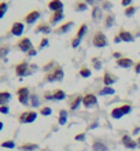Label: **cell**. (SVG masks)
Returning a JSON list of instances; mask_svg holds the SVG:
<instances>
[{
    "label": "cell",
    "instance_id": "6da1fadb",
    "mask_svg": "<svg viewBox=\"0 0 140 151\" xmlns=\"http://www.w3.org/2000/svg\"><path fill=\"white\" fill-rule=\"evenodd\" d=\"M63 77H65V72L62 66H59V65H56L51 72L45 73V81L47 83H59V81L63 80Z\"/></svg>",
    "mask_w": 140,
    "mask_h": 151
},
{
    "label": "cell",
    "instance_id": "7a4b0ae2",
    "mask_svg": "<svg viewBox=\"0 0 140 151\" xmlns=\"http://www.w3.org/2000/svg\"><path fill=\"white\" fill-rule=\"evenodd\" d=\"M92 45L96 48H104L108 45V41H107V37H106V35H104L103 32H100V30H98V32H95V35H93L92 37Z\"/></svg>",
    "mask_w": 140,
    "mask_h": 151
},
{
    "label": "cell",
    "instance_id": "3957f363",
    "mask_svg": "<svg viewBox=\"0 0 140 151\" xmlns=\"http://www.w3.org/2000/svg\"><path fill=\"white\" fill-rule=\"evenodd\" d=\"M30 91H29L28 87H19L17 89V96H18V100H19L21 104L24 106H28L30 103Z\"/></svg>",
    "mask_w": 140,
    "mask_h": 151
},
{
    "label": "cell",
    "instance_id": "277c9868",
    "mask_svg": "<svg viewBox=\"0 0 140 151\" xmlns=\"http://www.w3.org/2000/svg\"><path fill=\"white\" fill-rule=\"evenodd\" d=\"M132 111V106L131 104H122L120 107H114L111 110V117L114 119H120L122 118L124 115L129 114V113Z\"/></svg>",
    "mask_w": 140,
    "mask_h": 151
},
{
    "label": "cell",
    "instance_id": "5b68a950",
    "mask_svg": "<svg viewBox=\"0 0 140 151\" xmlns=\"http://www.w3.org/2000/svg\"><path fill=\"white\" fill-rule=\"evenodd\" d=\"M36 118H37V113L33 111V110H29V111L21 113L19 117H18V121L21 124H32L36 121Z\"/></svg>",
    "mask_w": 140,
    "mask_h": 151
},
{
    "label": "cell",
    "instance_id": "8992f818",
    "mask_svg": "<svg viewBox=\"0 0 140 151\" xmlns=\"http://www.w3.org/2000/svg\"><path fill=\"white\" fill-rule=\"evenodd\" d=\"M15 74L18 77H25V76H29L30 74V66H29L28 60H22L19 63L15 66Z\"/></svg>",
    "mask_w": 140,
    "mask_h": 151
},
{
    "label": "cell",
    "instance_id": "52a82bcc",
    "mask_svg": "<svg viewBox=\"0 0 140 151\" xmlns=\"http://www.w3.org/2000/svg\"><path fill=\"white\" fill-rule=\"evenodd\" d=\"M98 104V98L95 93H85L83 96V106L85 109H92Z\"/></svg>",
    "mask_w": 140,
    "mask_h": 151
},
{
    "label": "cell",
    "instance_id": "ba28073f",
    "mask_svg": "<svg viewBox=\"0 0 140 151\" xmlns=\"http://www.w3.org/2000/svg\"><path fill=\"white\" fill-rule=\"evenodd\" d=\"M17 47L19 48V51L25 52V54H28L29 50H32V48H33V44H32V41H30V39H29V37H22V39L18 40Z\"/></svg>",
    "mask_w": 140,
    "mask_h": 151
},
{
    "label": "cell",
    "instance_id": "9c48e42d",
    "mask_svg": "<svg viewBox=\"0 0 140 151\" xmlns=\"http://www.w3.org/2000/svg\"><path fill=\"white\" fill-rule=\"evenodd\" d=\"M40 17H41V12L39 11V10H32L30 12H28V14L25 15L24 22L28 25H33V24H36L37 19H39Z\"/></svg>",
    "mask_w": 140,
    "mask_h": 151
},
{
    "label": "cell",
    "instance_id": "30bf717a",
    "mask_svg": "<svg viewBox=\"0 0 140 151\" xmlns=\"http://www.w3.org/2000/svg\"><path fill=\"white\" fill-rule=\"evenodd\" d=\"M24 30H25V25L24 22H14L11 25V29H10V33H11L12 36L15 37H19L24 35Z\"/></svg>",
    "mask_w": 140,
    "mask_h": 151
},
{
    "label": "cell",
    "instance_id": "8fae6325",
    "mask_svg": "<svg viewBox=\"0 0 140 151\" xmlns=\"http://www.w3.org/2000/svg\"><path fill=\"white\" fill-rule=\"evenodd\" d=\"M116 36L118 37L121 41H125V43H132V41H135V36H133L131 32L125 30V29H120Z\"/></svg>",
    "mask_w": 140,
    "mask_h": 151
},
{
    "label": "cell",
    "instance_id": "7c38bea8",
    "mask_svg": "<svg viewBox=\"0 0 140 151\" xmlns=\"http://www.w3.org/2000/svg\"><path fill=\"white\" fill-rule=\"evenodd\" d=\"M65 18V11H55V12H51V15H50V21H48V24L51 25V26H55L56 24H59L60 21Z\"/></svg>",
    "mask_w": 140,
    "mask_h": 151
},
{
    "label": "cell",
    "instance_id": "4fadbf2b",
    "mask_svg": "<svg viewBox=\"0 0 140 151\" xmlns=\"http://www.w3.org/2000/svg\"><path fill=\"white\" fill-rule=\"evenodd\" d=\"M80 104H83V95H73L69 100V109L74 111L80 107Z\"/></svg>",
    "mask_w": 140,
    "mask_h": 151
},
{
    "label": "cell",
    "instance_id": "5bb4252c",
    "mask_svg": "<svg viewBox=\"0 0 140 151\" xmlns=\"http://www.w3.org/2000/svg\"><path fill=\"white\" fill-rule=\"evenodd\" d=\"M116 65L122 69H131L132 66H135L133 60L131 58H128V56H121L120 59H116Z\"/></svg>",
    "mask_w": 140,
    "mask_h": 151
},
{
    "label": "cell",
    "instance_id": "9a60e30c",
    "mask_svg": "<svg viewBox=\"0 0 140 151\" xmlns=\"http://www.w3.org/2000/svg\"><path fill=\"white\" fill-rule=\"evenodd\" d=\"M73 26H74V22H73V21H67V22L62 24L60 26H58V28L55 29V33L56 35H65V33H69L73 29Z\"/></svg>",
    "mask_w": 140,
    "mask_h": 151
},
{
    "label": "cell",
    "instance_id": "2e32d148",
    "mask_svg": "<svg viewBox=\"0 0 140 151\" xmlns=\"http://www.w3.org/2000/svg\"><path fill=\"white\" fill-rule=\"evenodd\" d=\"M121 143L124 144V147L129 148V150H135V148L137 147V142H135L129 135H122V137H121Z\"/></svg>",
    "mask_w": 140,
    "mask_h": 151
},
{
    "label": "cell",
    "instance_id": "e0dca14e",
    "mask_svg": "<svg viewBox=\"0 0 140 151\" xmlns=\"http://www.w3.org/2000/svg\"><path fill=\"white\" fill-rule=\"evenodd\" d=\"M93 22H100V21H103L104 15H103V10L100 6H95L92 7V15H91Z\"/></svg>",
    "mask_w": 140,
    "mask_h": 151
},
{
    "label": "cell",
    "instance_id": "ac0fdd59",
    "mask_svg": "<svg viewBox=\"0 0 140 151\" xmlns=\"http://www.w3.org/2000/svg\"><path fill=\"white\" fill-rule=\"evenodd\" d=\"M52 32L51 25L48 22H40L34 29V33H43V35H50Z\"/></svg>",
    "mask_w": 140,
    "mask_h": 151
},
{
    "label": "cell",
    "instance_id": "d6986e66",
    "mask_svg": "<svg viewBox=\"0 0 140 151\" xmlns=\"http://www.w3.org/2000/svg\"><path fill=\"white\" fill-rule=\"evenodd\" d=\"M47 6H48V8H50L52 12H55V11H62L65 4H63L62 0H50Z\"/></svg>",
    "mask_w": 140,
    "mask_h": 151
},
{
    "label": "cell",
    "instance_id": "ffe728a7",
    "mask_svg": "<svg viewBox=\"0 0 140 151\" xmlns=\"http://www.w3.org/2000/svg\"><path fill=\"white\" fill-rule=\"evenodd\" d=\"M114 24H116V15L113 12H107L103 18V26L106 29H110L114 26Z\"/></svg>",
    "mask_w": 140,
    "mask_h": 151
},
{
    "label": "cell",
    "instance_id": "44dd1931",
    "mask_svg": "<svg viewBox=\"0 0 140 151\" xmlns=\"http://www.w3.org/2000/svg\"><path fill=\"white\" fill-rule=\"evenodd\" d=\"M117 81V77L113 74L111 72H104L103 74V83H104V87H111L113 84Z\"/></svg>",
    "mask_w": 140,
    "mask_h": 151
},
{
    "label": "cell",
    "instance_id": "7402d4cb",
    "mask_svg": "<svg viewBox=\"0 0 140 151\" xmlns=\"http://www.w3.org/2000/svg\"><path fill=\"white\" fill-rule=\"evenodd\" d=\"M11 93L8 91H0V106H7V103L11 100Z\"/></svg>",
    "mask_w": 140,
    "mask_h": 151
},
{
    "label": "cell",
    "instance_id": "603a6c76",
    "mask_svg": "<svg viewBox=\"0 0 140 151\" xmlns=\"http://www.w3.org/2000/svg\"><path fill=\"white\" fill-rule=\"evenodd\" d=\"M66 99V92L63 89H54L52 91V100H65Z\"/></svg>",
    "mask_w": 140,
    "mask_h": 151
},
{
    "label": "cell",
    "instance_id": "cb8c5ba5",
    "mask_svg": "<svg viewBox=\"0 0 140 151\" xmlns=\"http://www.w3.org/2000/svg\"><path fill=\"white\" fill-rule=\"evenodd\" d=\"M73 8H74V11H77V12H84V11H87V8H88V4L85 3L84 0H78V1L74 3Z\"/></svg>",
    "mask_w": 140,
    "mask_h": 151
},
{
    "label": "cell",
    "instance_id": "d4e9b609",
    "mask_svg": "<svg viewBox=\"0 0 140 151\" xmlns=\"http://www.w3.org/2000/svg\"><path fill=\"white\" fill-rule=\"evenodd\" d=\"M87 32H88V25L87 24H81L80 28L77 29V33H76V37H78V39H84V36L87 35Z\"/></svg>",
    "mask_w": 140,
    "mask_h": 151
},
{
    "label": "cell",
    "instance_id": "484cf974",
    "mask_svg": "<svg viewBox=\"0 0 140 151\" xmlns=\"http://www.w3.org/2000/svg\"><path fill=\"white\" fill-rule=\"evenodd\" d=\"M37 148H39V146L34 143H24L19 146V150H22V151H34Z\"/></svg>",
    "mask_w": 140,
    "mask_h": 151
},
{
    "label": "cell",
    "instance_id": "4316f807",
    "mask_svg": "<svg viewBox=\"0 0 140 151\" xmlns=\"http://www.w3.org/2000/svg\"><path fill=\"white\" fill-rule=\"evenodd\" d=\"M78 73H80V76L83 77V78H88V77L92 76V70H91L88 66H81V69L78 70Z\"/></svg>",
    "mask_w": 140,
    "mask_h": 151
},
{
    "label": "cell",
    "instance_id": "83f0119b",
    "mask_svg": "<svg viewBox=\"0 0 140 151\" xmlns=\"http://www.w3.org/2000/svg\"><path fill=\"white\" fill-rule=\"evenodd\" d=\"M58 122H59V125H65V124L67 122V111H66L65 109L59 110V118H58Z\"/></svg>",
    "mask_w": 140,
    "mask_h": 151
},
{
    "label": "cell",
    "instance_id": "f1b7e54d",
    "mask_svg": "<svg viewBox=\"0 0 140 151\" xmlns=\"http://www.w3.org/2000/svg\"><path fill=\"white\" fill-rule=\"evenodd\" d=\"M92 150L93 151H107V146L106 144H103L102 142H93L92 144Z\"/></svg>",
    "mask_w": 140,
    "mask_h": 151
},
{
    "label": "cell",
    "instance_id": "f546056e",
    "mask_svg": "<svg viewBox=\"0 0 140 151\" xmlns=\"http://www.w3.org/2000/svg\"><path fill=\"white\" fill-rule=\"evenodd\" d=\"M116 91H114V88L111 87H103L102 89L99 91V95L100 96H106V95H114Z\"/></svg>",
    "mask_w": 140,
    "mask_h": 151
},
{
    "label": "cell",
    "instance_id": "4dcf8cb0",
    "mask_svg": "<svg viewBox=\"0 0 140 151\" xmlns=\"http://www.w3.org/2000/svg\"><path fill=\"white\" fill-rule=\"evenodd\" d=\"M30 106H32V107H39V106H40V99H39V96L36 95V93H32V95H30Z\"/></svg>",
    "mask_w": 140,
    "mask_h": 151
},
{
    "label": "cell",
    "instance_id": "1f68e13d",
    "mask_svg": "<svg viewBox=\"0 0 140 151\" xmlns=\"http://www.w3.org/2000/svg\"><path fill=\"white\" fill-rule=\"evenodd\" d=\"M7 10H8V3L7 1H0V19L6 15Z\"/></svg>",
    "mask_w": 140,
    "mask_h": 151
},
{
    "label": "cell",
    "instance_id": "d6a6232c",
    "mask_svg": "<svg viewBox=\"0 0 140 151\" xmlns=\"http://www.w3.org/2000/svg\"><path fill=\"white\" fill-rule=\"evenodd\" d=\"M136 11H137V8L135 7V6H129V7H126L124 10V12H125V15L126 17H133L135 14H136Z\"/></svg>",
    "mask_w": 140,
    "mask_h": 151
},
{
    "label": "cell",
    "instance_id": "836d02e7",
    "mask_svg": "<svg viewBox=\"0 0 140 151\" xmlns=\"http://www.w3.org/2000/svg\"><path fill=\"white\" fill-rule=\"evenodd\" d=\"M91 62H92V66L95 70H100V69H102V60H100L99 58L93 56L92 59H91Z\"/></svg>",
    "mask_w": 140,
    "mask_h": 151
},
{
    "label": "cell",
    "instance_id": "e575fe53",
    "mask_svg": "<svg viewBox=\"0 0 140 151\" xmlns=\"http://www.w3.org/2000/svg\"><path fill=\"white\" fill-rule=\"evenodd\" d=\"M3 148H15V142L14 140H4L0 144Z\"/></svg>",
    "mask_w": 140,
    "mask_h": 151
},
{
    "label": "cell",
    "instance_id": "d590c367",
    "mask_svg": "<svg viewBox=\"0 0 140 151\" xmlns=\"http://www.w3.org/2000/svg\"><path fill=\"white\" fill-rule=\"evenodd\" d=\"M100 7H102V10H106V11L108 12L113 8V3L110 1V0H103V4H102Z\"/></svg>",
    "mask_w": 140,
    "mask_h": 151
},
{
    "label": "cell",
    "instance_id": "8d00e7d4",
    "mask_svg": "<svg viewBox=\"0 0 140 151\" xmlns=\"http://www.w3.org/2000/svg\"><path fill=\"white\" fill-rule=\"evenodd\" d=\"M8 51H10V47H8V45H3V47H0V59L6 58L7 54H8Z\"/></svg>",
    "mask_w": 140,
    "mask_h": 151
},
{
    "label": "cell",
    "instance_id": "74e56055",
    "mask_svg": "<svg viewBox=\"0 0 140 151\" xmlns=\"http://www.w3.org/2000/svg\"><path fill=\"white\" fill-rule=\"evenodd\" d=\"M40 114L41 115H51L52 114V109L51 107H48V106H44V107H41L40 109Z\"/></svg>",
    "mask_w": 140,
    "mask_h": 151
},
{
    "label": "cell",
    "instance_id": "f35d334b",
    "mask_svg": "<svg viewBox=\"0 0 140 151\" xmlns=\"http://www.w3.org/2000/svg\"><path fill=\"white\" fill-rule=\"evenodd\" d=\"M81 41H83L81 39H78V37L74 36V37L72 39V41H70V44H72V47H73V48H77V47H78V45L81 44Z\"/></svg>",
    "mask_w": 140,
    "mask_h": 151
},
{
    "label": "cell",
    "instance_id": "ab89813d",
    "mask_svg": "<svg viewBox=\"0 0 140 151\" xmlns=\"http://www.w3.org/2000/svg\"><path fill=\"white\" fill-rule=\"evenodd\" d=\"M48 44H50L48 39H47V37H43V39L40 40V44H39V50H43V48L48 47Z\"/></svg>",
    "mask_w": 140,
    "mask_h": 151
},
{
    "label": "cell",
    "instance_id": "60d3db41",
    "mask_svg": "<svg viewBox=\"0 0 140 151\" xmlns=\"http://www.w3.org/2000/svg\"><path fill=\"white\" fill-rule=\"evenodd\" d=\"M84 1L88 4V6H92V7H95V6H98V4H99L100 1H103V0H84Z\"/></svg>",
    "mask_w": 140,
    "mask_h": 151
},
{
    "label": "cell",
    "instance_id": "b9f144b4",
    "mask_svg": "<svg viewBox=\"0 0 140 151\" xmlns=\"http://www.w3.org/2000/svg\"><path fill=\"white\" fill-rule=\"evenodd\" d=\"M74 139H76L77 142H84L85 140V133H78V135H76Z\"/></svg>",
    "mask_w": 140,
    "mask_h": 151
},
{
    "label": "cell",
    "instance_id": "7bdbcfd3",
    "mask_svg": "<svg viewBox=\"0 0 140 151\" xmlns=\"http://www.w3.org/2000/svg\"><path fill=\"white\" fill-rule=\"evenodd\" d=\"M132 1L133 0H121V4L126 8V7H129V6H132Z\"/></svg>",
    "mask_w": 140,
    "mask_h": 151
},
{
    "label": "cell",
    "instance_id": "ee69618b",
    "mask_svg": "<svg viewBox=\"0 0 140 151\" xmlns=\"http://www.w3.org/2000/svg\"><path fill=\"white\" fill-rule=\"evenodd\" d=\"M44 99L45 100H52V91L44 92Z\"/></svg>",
    "mask_w": 140,
    "mask_h": 151
},
{
    "label": "cell",
    "instance_id": "f6af8a7d",
    "mask_svg": "<svg viewBox=\"0 0 140 151\" xmlns=\"http://www.w3.org/2000/svg\"><path fill=\"white\" fill-rule=\"evenodd\" d=\"M8 111H10L8 106H0V113L1 114H8Z\"/></svg>",
    "mask_w": 140,
    "mask_h": 151
},
{
    "label": "cell",
    "instance_id": "bcb514c9",
    "mask_svg": "<svg viewBox=\"0 0 140 151\" xmlns=\"http://www.w3.org/2000/svg\"><path fill=\"white\" fill-rule=\"evenodd\" d=\"M133 69H135V73H136V74H140V60H139V62H136V63H135V66H133Z\"/></svg>",
    "mask_w": 140,
    "mask_h": 151
},
{
    "label": "cell",
    "instance_id": "7dc6e473",
    "mask_svg": "<svg viewBox=\"0 0 140 151\" xmlns=\"http://www.w3.org/2000/svg\"><path fill=\"white\" fill-rule=\"evenodd\" d=\"M36 54H37V51H36V50H34V47H33L32 50H29V52H28V54H26V55H28V56H34V55H36Z\"/></svg>",
    "mask_w": 140,
    "mask_h": 151
},
{
    "label": "cell",
    "instance_id": "c3c4849f",
    "mask_svg": "<svg viewBox=\"0 0 140 151\" xmlns=\"http://www.w3.org/2000/svg\"><path fill=\"white\" fill-rule=\"evenodd\" d=\"M113 56H114L116 59H120L122 55H121V52H114V54H113Z\"/></svg>",
    "mask_w": 140,
    "mask_h": 151
},
{
    "label": "cell",
    "instance_id": "681fc988",
    "mask_svg": "<svg viewBox=\"0 0 140 151\" xmlns=\"http://www.w3.org/2000/svg\"><path fill=\"white\" fill-rule=\"evenodd\" d=\"M3 127H4V124L0 121V132H1V129H3Z\"/></svg>",
    "mask_w": 140,
    "mask_h": 151
},
{
    "label": "cell",
    "instance_id": "f907efd6",
    "mask_svg": "<svg viewBox=\"0 0 140 151\" xmlns=\"http://www.w3.org/2000/svg\"><path fill=\"white\" fill-rule=\"evenodd\" d=\"M136 142H137V147H140V136H139V139H137Z\"/></svg>",
    "mask_w": 140,
    "mask_h": 151
}]
</instances>
